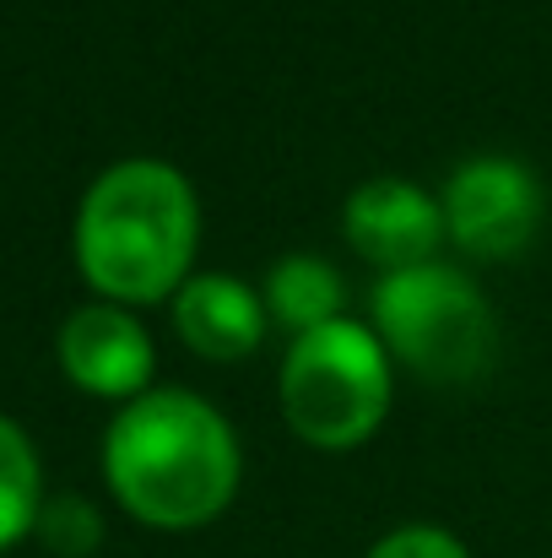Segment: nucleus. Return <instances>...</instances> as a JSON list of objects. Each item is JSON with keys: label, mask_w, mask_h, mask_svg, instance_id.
<instances>
[{"label": "nucleus", "mask_w": 552, "mask_h": 558, "mask_svg": "<svg viewBox=\"0 0 552 558\" xmlns=\"http://www.w3.org/2000/svg\"><path fill=\"white\" fill-rule=\"evenodd\" d=\"M266 310L287 326V331H320L331 320H342V277L320 260V255H282L266 277Z\"/></svg>", "instance_id": "9"}, {"label": "nucleus", "mask_w": 552, "mask_h": 558, "mask_svg": "<svg viewBox=\"0 0 552 558\" xmlns=\"http://www.w3.org/2000/svg\"><path fill=\"white\" fill-rule=\"evenodd\" d=\"M390 412V364L379 337L331 320L304 331L282 364V417L315 450H353Z\"/></svg>", "instance_id": "4"}, {"label": "nucleus", "mask_w": 552, "mask_h": 558, "mask_svg": "<svg viewBox=\"0 0 552 558\" xmlns=\"http://www.w3.org/2000/svg\"><path fill=\"white\" fill-rule=\"evenodd\" d=\"M38 526V456L27 434L0 417V548Z\"/></svg>", "instance_id": "10"}, {"label": "nucleus", "mask_w": 552, "mask_h": 558, "mask_svg": "<svg viewBox=\"0 0 552 558\" xmlns=\"http://www.w3.org/2000/svg\"><path fill=\"white\" fill-rule=\"evenodd\" d=\"M342 228L364 260L384 271H406V266H428V255L439 250L444 206L412 180H368L353 190Z\"/></svg>", "instance_id": "6"}, {"label": "nucleus", "mask_w": 552, "mask_h": 558, "mask_svg": "<svg viewBox=\"0 0 552 558\" xmlns=\"http://www.w3.org/2000/svg\"><path fill=\"white\" fill-rule=\"evenodd\" d=\"M542 228V185L526 163L477 158L461 163L444 190V233L477 260L520 255Z\"/></svg>", "instance_id": "5"}, {"label": "nucleus", "mask_w": 552, "mask_h": 558, "mask_svg": "<svg viewBox=\"0 0 552 558\" xmlns=\"http://www.w3.org/2000/svg\"><path fill=\"white\" fill-rule=\"evenodd\" d=\"M103 472L114 499L163 532L206 526L238 488V439L189 390H147L125 401L103 439Z\"/></svg>", "instance_id": "1"}, {"label": "nucleus", "mask_w": 552, "mask_h": 558, "mask_svg": "<svg viewBox=\"0 0 552 558\" xmlns=\"http://www.w3.org/2000/svg\"><path fill=\"white\" fill-rule=\"evenodd\" d=\"M373 326L406 369L439 385L482 379L499 353V326L482 288H471V277H461L455 266L433 260L384 271V282L373 288Z\"/></svg>", "instance_id": "3"}, {"label": "nucleus", "mask_w": 552, "mask_h": 558, "mask_svg": "<svg viewBox=\"0 0 552 558\" xmlns=\"http://www.w3.org/2000/svg\"><path fill=\"white\" fill-rule=\"evenodd\" d=\"M174 326H180L184 348L211 359V364H238L260 348L266 337V315L260 299L238 282V277H189L174 299Z\"/></svg>", "instance_id": "8"}, {"label": "nucleus", "mask_w": 552, "mask_h": 558, "mask_svg": "<svg viewBox=\"0 0 552 558\" xmlns=\"http://www.w3.org/2000/svg\"><path fill=\"white\" fill-rule=\"evenodd\" d=\"M60 364L93 396H142L152 379V342L136 315L114 304H87L60 326Z\"/></svg>", "instance_id": "7"}, {"label": "nucleus", "mask_w": 552, "mask_h": 558, "mask_svg": "<svg viewBox=\"0 0 552 558\" xmlns=\"http://www.w3.org/2000/svg\"><path fill=\"white\" fill-rule=\"evenodd\" d=\"M38 532H44V543H49L54 554H65V558L93 554L98 537H103L98 515H93L82 499H54L49 510H38Z\"/></svg>", "instance_id": "11"}, {"label": "nucleus", "mask_w": 552, "mask_h": 558, "mask_svg": "<svg viewBox=\"0 0 552 558\" xmlns=\"http://www.w3.org/2000/svg\"><path fill=\"white\" fill-rule=\"evenodd\" d=\"M368 558H471V554L444 526H401V532L379 537Z\"/></svg>", "instance_id": "12"}, {"label": "nucleus", "mask_w": 552, "mask_h": 558, "mask_svg": "<svg viewBox=\"0 0 552 558\" xmlns=\"http://www.w3.org/2000/svg\"><path fill=\"white\" fill-rule=\"evenodd\" d=\"M200 239L195 190L180 169L131 158L98 174L76 211L82 277L120 304H158L184 282Z\"/></svg>", "instance_id": "2"}]
</instances>
